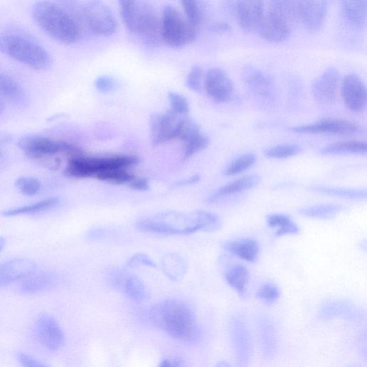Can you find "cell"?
Instances as JSON below:
<instances>
[{"instance_id": "9a60e30c", "label": "cell", "mask_w": 367, "mask_h": 367, "mask_svg": "<svg viewBox=\"0 0 367 367\" xmlns=\"http://www.w3.org/2000/svg\"><path fill=\"white\" fill-rule=\"evenodd\" d=\"M342 98L350 111L363 112L367 101L366 87L363 80L356 75L346 76L340 87Z\"/></svg>"}, {"instance_id": "7dc6e473", "label": "cell", "mask_w": 367, "mask_h": 367, "mask_svg": "<svg viewBox=\"0 0 367 367\" xmlns=\"http://www.w3.org/2000/svg\"><path fill=\"white\" fill-rule=\"evenodd\" d=\"M139 265L151 268L157 267L156 264L151 259V258L144 253H136L134 255L127 263V266L129 267H134Z\"/></svg>"}, {"instance_id": "f5cc1de1", "label": "cell", "mask_w": 367, "mask_h": 367, "mask_svg": "<svg viewBox=\"0 0 367 367\" xmlns=\"http://www.w3.org/2000/svg\"><path fill=\"white\" fill-rule=\"evenodd\" d=\"M200 180V176L199 174L193 175L186 179L179 181L175 184L176 187H186L198 183Z\"/></svg>"}, {"instance_id": "8992f818", "label": "cell", "mask_w": 367, "mask_h": 367, "mask_svg": "<svg viewBox=\"0 0 367 367\" xmlns=\"http://www.w3.org/2000/svg\"><path fill=\"white\" fill-rule=\"evenodd\" d=\"M160 20L162 43L169 48L186 47L198 38L200 28L191 23L186 15L172 5L165 7Z\"/></svg>"}, {"instance_id": "7a4b0ae2", "label": "cell", "mask_w": 367, "mask_h": 367, "mask_svg": "<svg viewBox=\"0 0 367 367\" xmlns=\"http://www.w3.org/2000/svg\"><path fill=\"white\" fill-rule=\"evenodd\" d=\"M221 226V219L218 215L204 210L164 212L142 218L136 223V228L140 232L165 236L212 233Z\"/></svg>"}, {"instance_id": "277c9868", "label": "cell", "mask_w": 367, "mask_h": 367, "mask_svg": "<svg viewBox=\"0 0 367 367\" xmlns=\"http://www.w3.org/2000/svg\"><path fill=\"white\" fill-rule=\"evenodd\" d=\"M300 23L299 0H269L258 34L270 44H282L290 39Z\"/></svg>"}, {"instance_id": "9c48e42d", "label": "cell", "mask_w": 367, "mask_h": 367, "mask_svg": "<svg viewBox=\"0 0 367 367\" xmlns=\"http://www.w3.org/2000/svg\"><path fill=\"white\" fill-rule=\"evenodd\" d=\"M66 142L41 135H27L18 141V148L28 158L43 162L63 153Z\"/></svg>"}, {"instance_id": "8d00e7d4", "label": "cell", "mask_w": 367, "mask_h": 367, "mask_svg": "<svg viewBox=\"0 0 367 367\" xmlns=\"http://www.w3.org/2000/svg\"><path fill=\"white\" fill-rule=\"evenodd\" d=\"M210 141L207 136L201 131L192 136L186 142H184V156L190 158L197 153L205 150Z\"/></svg>"}, {"instance_id": "4dcf8cb0", "label": "cell", "mask_w": 367, "mask_h": 367, "mask_svg": "<svg viewBox=\"0 0 367 367\" xmlns=\"http://www.w3.org/2000/svg\"><path fill=\"white\" fill-rule=\"evenodd\" d=\"M59 204V199L50 198L30 205L9 209L2 212L5 217H15L19 215L35 214L49 211Z\"/></svg>"}, {"instance_id": "681fc988", "label": "cell", "mask_w": 367, "mask_h": 367, "mask_svg": "<svg viewBox=\"0 0 367 367\" xmlns=\"http://www.w3.org/2000/svg\"><path fill=\"white\" fill-rule=\"evenodd\" d=\"M17 359L19 363L23 366H46L47 364L44 363L32 357L31 356L26 354L22 352H18L16 355Z\"/></svg>"}, {"instance_id": "11a10c76", "label": "cell", "mask_w": 367, "mask_h": 367, "mask_svg": "<svg viewBox=\"0 0 367 367\" xmlns=\"http://www.w3.org/2000/svg\"><path fill=\"white\" fill-rule=\"evenodd\" d=\"M5 103L2 98H0V115L3 114L5 110Z\"/></svg>"}, {"instance_id": "9f6ffc18", "label": "cell", "mask_w": 367, "mask_h": 367, "mask_svg": "<svg viewBox=\"0 0 367 367\" xmlns=\"http://www.w3.org/2000/svg\"><path fill=\"white\" fill-rule=\"evenodd\" d=\"M6 244V240L3 237H0V252L3 250Z\"/></svg>"}, {"instance_id": "52a82bcc", "label": "cell", "mask_w": 367, "mask_h": 367, "mask_svg": "<svg viewBox=\"0 0 367 367\" xmlns=\"http://www.w3.org/2000/svg\"><path fill=\"white\" fill-rule=\"evenodd\" d=\"M130 32L136 34L146 46L157 48L163 44L161 20L148 0H137Z\"/></svg>"}, {"instance_id": "d6a6232c", "label": "cell", "mask_w": 367, "mask_h": 367, "mask_svg": "<svg viewBox=\"0 0 367 367\" xmlns=\"http://www.w3.org/2000/svg\"><path fill=\"white\" fill-rule=\"evenodd\" d=\"M345 209V207L341 205L323 204L302 208L300 213L310 218L330 219L337 217Z\"/></svg>"}, {"instance_id": "e575fe53", "label": "cell", "mask_w": 367, "mask_h": 367, "mask_svg": "<svg viewBox=\"0 0 367 367\" xmlns=\"http://www.w3.org/2000/svg\"><path fill=\"white\" fill-rule=\"evenodd\" d=\"M312 190L320 194L341 198L348 200H365L367 196L366 190L331 188V187H314Z\"/></svg>"}, {"instance_id": "44dd1931", "label": "cell", "mask_w": 367, "mask_h": 367, "mask_svg": "<svg viewBox=\"0 0 367 367\" xmlns=\"http://www.w3.org/2000/svg\"><path fill=\"white\" fill-rule=\"evenodd\" d=\"M35 269V264L27 259H15L0 264V287L24 279Z\"/></svg>"}, {"instance_id": "816d5d0a", "label": "cell", "mask_w": 367, "mask_h": 367, "mask_svg": "<svg viewBox=\"0 0 367 367\" xmlns=\"http://www.w3.org/2000/svg\"><path fill=\"white\" fill-rule=\"evenodd\" d=\"M184 361L180 358H166L162 359L159 366L160 367H172V366H182L185 365Z\"/></svg>"}, {"instance_id": "f1b7e54d", "label": "cell", "mask_w": 367, "mask_h": 367, "mask_svg": "<svg viewBox=\"0 0 367 367\" xmlns=\"http://www.w3.org/2000/svg\"><path fill=\"white\" fill-rule=\"evenodd\" d=\"M162 268L165 275L174 281L181 280L188 271L186 260L175 253L168 254L163 258Z\"/></svg>"}, {"instance_id": "db71d44e", "label": "cell", "mask_w": 367, "mask_h": 367, "mask_svg": "<svg viewBox=\"0 0 367 367\" xmlns=\"http://www.w3.org/2000/svg\"><path fill=\"white\" fill-rule=\"evenodd\" d=\"M10 139H11L9 136L4 134H0V146L7 143L10 141Z\"/></svg>"}, {"instance_id": "7402d4cb", "label": "cell", "mask_w": 367, "mask_h": 367, "mask_svg": "<svg viewBox=\"0 0 367 367\" xmlns=\"http://www.w3.org/2000/svg\"><path fill=\"white\" fill-rule=\"evenodd\" d=\"M0 98L18 107H24L27 96L21 84L10 73L0 70Z\"/></svg>"}, {"instance_id": "6da1fadb", "label": "cell", "mask_w": 367, "mask_h": 367, "mask_svg": "<svg viewBox=\"0 0 367 367\" xmlns=\"http://www.w3.org/2000/svg\"><path fill=\"white\" fill-rule=\"evenodd\" d=\"M56 49L8 0H0V60L35 72H48L55 65Z\"/></svg>"}, {"instance_id": "7c38bea8", "label": "cell", "mask_w": 367, "mask_h": 367, "mask_svg": "<svg viewBox=\"0 0 367 367\" xmlns=\"http://www.w3.org/2000/svg\"><path fill=\"white\" fill-rule=\"evenodd\" d=\"M34 333L37 340L49 351H58L65 344V337L61 326L49 315L44 314L36 321Z\"/></svg>"}, {"instance_id": "83f0119b", "label": "cell", "mask_w": 367, "mask_h": 367, "mask_svg": "<svg viewBox=\"0 0 367 367\" xmlns=\"http://www.w3.org/2000/svg\"><path fill=\"white\" fill-rule=\"evenodd\" d=\"M323 155H366L367 154V144L359 141H349L332 143L321 150Z\"/></svg>"}, {"instance_id": "ba28073f", "label": "cell", "mask_w": 367, "mask_h": 367, "mask_svg": "<svg viewBox=\"0 0 367 367\" xmlns=\"http://www.w3.org/2000/svg\"><path fill=\"white\" fill-rule=\"evenodd\" d=\"M86 22L91 34L109 37L116 33L117 20L102 0H87L84 4Z\"/></svg>"}, {"instance_id": "f546056e", "label": "cell", "mask_w": 367, "mask_h": 367, "mask_svg": "<svg viewBox=\"0 0 367 367\" xmlns=\"http://www.w3.org/2000/svg\"><path fill=\"white\" fill-rule=\"evenodd\" d=\"M267 225L271 228L276 229V237L285 235H297L300 232V227L288 215L283 214H271L266 217Z\"/></svg>"}, {"instance_id": "4316f807", "label": "cell", "mask_w": 367, "mask_h": 367, "mask_svg": "<svg viewBox=\"0 0 367 367\" xmlns=\"http://www.w3.org/2000/svg\"><path fill=\"white\" fill-rule=\"evenodd\" d=\"M257 323L263 354L266 358L271 359L275 356L278 347L274 326L266 317H260Z\"/></svg>"}, {"instance_id": "ac0fdd59", "label": "cell", "mask_w": 367, "mask_h": 367, "mask_svg": "<svg viewBox=\"0 0 367 367\" xmlns=\"http://www.w3.org/2000/svg\"><path fill=\"white\" fill-rule=\"evenodd\" d=\"M289 129L297 134L350 135L358 133L359 127L356 123L347 120H327Z\"/></svg>"}, {"instance_id": "c3c4849f", "label": "cell", "mask_w": 367, "mask_h": 367, "mask_svg": "<svg viewBox=\"0 0 367 367\" xmlns=\"http://www.w3.org/2000/svg\"><path fill=\"white\" fill-rule=\"evenodd\" d=\"M129 187L134 191L145 192L150 188V182L148 178H134L129 184Z\"/></svg>"}, {"instance_id": "f907efd6", "label": "cell", "mask_w": 367, "mask_h": 367, "mask_svg": "<svg viewBox=\"0 0 367 367\" xmlns=\"http://www.w3.org/2000/svg\"><path fill=\"white\" fill-rule=\"evenodd\" d=\"M210 31L218 34H226L231 33L232 26L227 22L217 21L212 23L209 27Z\"/></svg>"}, {"instance_id": "cb8c5ba5", "label": "cell", "mask_w": 367, "mask_h": 367, "mask_svg": "<svg viewBox=\"0 0 367 367\" xmlns=\"http://www.w3.org/2000/svg\"><path fill=\"white\" fill-rule=\"evenodd\" d=\"M261 181V177L257 174H250L240 177L225 186L219 188L207 199L209 203H215L220 199L243 193L254 188Z\"/></svg>"}, {"instance_id": "74e56055", "label": "cell", "mask_w": 367, "mask_h": 367, "mask_svg": "<svg viewBox=\"0 0 367 367\" xmlns=\"http://www.w3.org/2000/svg\"><path fill=\"white\" fill-rule=\"evenodd\" d=\"M302 150L301 146L297 144H281L267 150L265 155L269 159H286L298 155Z\"/></svg>"}, {"instance_id": "1f68e13d", "label": "cell", "mask_w": 367, "mask_h": 367, "mask_svg": "<svg viewBox=\"0 0 367 367\" xmlns=\"http://www.w3.org/2000/svg\"><path fill=\"white\" fill-rule=\"evenodd\" d=\"M225 278L228 285L236 290L240 297H245L246 285L250 279V273L245 266L236 265L232 267L226 272Z\"/></svg>"}, {"instance_id": "30bf717a", "label": "cell", "mask_w": 367, "mask_h": 367, "mask_svg": "<svg viewBox=\"0 0 367 367\" xmlns=\"http://www.w3.org/2000/svg\"><path fill=\"white\" fill-rule=\"evenodd\" d=\"M234 15L240 28L246 33H258L264 19V0H236Z\"/></svg>"}, {"instance_id": "d4e9b609", "label": "cell", "mask_w": 367, "mask_h": 367, "mask_svg": "<svg viewBox=\"0 0 367 367\" xmlns=\"http://www.w3.org/2000/svg\"><path fill=\"white\" fill-rule=\"evenodd\" d=\"M56 274L51 271H34L24 278L20 285L22 292L34 295L53 288L57 283Z\"/></svg>"}, {"instance_id": "484cf974", "label": "cell", "mask_w": 367, "mask_h": 367, "mask_svg": "<svg viewBox=\"0 0 367 367\" xmlns=\"http://www.w3.org/2000/svg\"><path fill=\"white\" fill-rule=\"evenodd\" d=\"M224 248L239 259L250 263L259 259L260 246L258 242L252 238H243L228 242Z\"/></svg>"}, {"instance_id": "e0dca14e", "label": "cell", "mask_w": 367, "mask_h": 367, "mask_svg": "<svg viewBox=\"0 0 367 367\" xmlns=\"http://www.w3.org/2000/svg\"><path fill=\"white\" fill-rule=\"evenodd\" d=\"M110 282L130 300L143 302L148 299V291L143 281L136 275L122 270H113L109 274Z\"/></svg>"}, {"instance_id": "2e32d148", "label": "cell", "mask_w": 367, "mask_h": 367, "mask_svg": "<svg viewBox=\"0 0 367 367\" xmlns=\"http://www.w3.org/2000/svg\"><path fill=\"white\" fill-rule=\"evenodd\" d=\"M242 78L245 86L254 96L263 99L273 98L275 84L269 73L258 67L246 65L243 69Z\"/></svg>"}, {"instance_id": "f6af8a7d", "label": "cell", "mask_w": 367, "mask_h": 367, "mask_svg": "<svg viewBox=\"0 0 367 367\" xmlns=\"http://www.w3.org/2000/svg\"><path fill=\"white\" fill-rule=\"evenodd\" d=\"M117 1L120 5L121 16L123 22L127 30H129L137 0H117Z\"/></svg>"}, {"instance_id": "7bdbcfd3", "label": "cell", "mask_w": 367, "mask_h": 367, "mask_svg": "<svg viewBox=\"0 0 367 367\" xmlns=\"http://www.w3.org/2000/svg\"><path fill=\"white\" fill-rule=\"evenodd\" d=\"M205 72L198 65L193 66L190 70L186 84L188 88L195 92L200 93L204 90Z\"/></svg>"}, {"instance_id": "60d3db41", "label": "cell", "mask_w": 367, "mask_h": 367, "mask_svg": "<svg viewBox=\"0 0 367 367\" xmlns=\"http://www.w3.org/2000/svg\"><path fill=\"white\" fill-rule=\"evenodd\" d=\"M16 188L24 195L33 196L41 189V183L32 176H21L15 181Z\"/></svg>"}, {"instance_id": "f35d334b", "label": "cell", "mask_w": 367, "mask_h": 367, "mask_svg": "<svg viewBox=\"0 0 367 367\" xmlns=\"http://www.w3.org/2000/svg\"><path fill=\"white\" fill-rule=\"evenodd\" d=\"M257 157L254 154H245L234 160L225 169L226 176H235L247 171L256 162Z\"/></svg>"}, {"instance_id": "836d02e7", "label": "cell", "mask_w": 367, "mask_h": 367, "mask_svg": "<svg viewBox=\"0 0 367 367\" xmlns=\"http://www.w3.org/2000/svg\"><path fill=\"white\" fill-rule=\"evenodd\" d=\"M353 312V307L349 303L341 301L331 302L323 306L320 310V317L322 320L328 321L350 317Z\"/></svg>"}, {"instance_id": "bcb514c9", "label": "cell", "mask_w": 367, "mask_h": 367, "mask_svg": "<svg viewBox=\"0 0 367 367\" xmlns=\"http://www.w3.org/2000/svg\"><path fill=\"white\" fill-rule=\"evenodd\" d=\"M96 89L102 94L112 92L117 88L116 80L108 76H101L95 81Z\"/></svg>"}, {"instance_id": "6f0895ef", "label": "cell", "mask_w": 367, "mask_h": 367, "mask_svg": "<svg viewBox=\"0 0 367 367\" xmlns=\"http://www.w3.org/2000/svg\"><path fill=\"white\" fill-rule=\"evenodd\" d=\"M0 157H1V152H0Z\"/></svg>"}, {"instance_id": "603a6c76", "label": "cell", "mask_w": 367, "mask_h": 367, "mask_svg": "<svg viewBox=\"0 0 367 367\" xmlns=\"http://www.w3.org/2000/svg\"><path fill=\"white\" fill-rule=\"evenodd\" d=\"M341 12L345 22L354 30H362L367 20V0H342Z\"/></svg>"}, {"instance_id": "5b68a950", "label": "cell", "mask_w": 367, "mask_h": 367, "mask_svg": "<svg viewBox=\"0 0 367 367\" xmlns=\"http://www.w3.org/2000/svg\"><path fill=\"white\" fill-rule=\"evenodd\" d=\"M139 162V157L134 155L89 157L82 154L70 158L65 174L77 179L96 178L103 172L115 169H129Z\"/></svg>"}, {"instance_id": "ffe728a7", "label": "cell", "mask_w": 367, "mask_h": 367, "mask_svg": "<svg viewBox=\"0 0 367 367\" xmlns=\"http://www.w3.org/2000/svg\"><path fill=\"white\" fill-rule=\"evenodd\" d=\"M233 347L240 366L247 364L252 352V342L247 326L243 318L234 316L231 321Z\"/></svg>"}, {"instance_id": "ab89813d", "label": "cell", "mask_w": 367, "mask_h": 367, "mask_svg": "<svg viewBox=\"0 0 367 367\" xmlns=\"http://www.w3.org/2000/svg\"><path fill=\"white\" fill-rule=\"evenodd\" d=\"M179 2L188 21L200 28L202 11L198 0H179Z\"/></svg>"}, {"instance_id": "5bb4252c", "label": "cell", "mask_w": 367, "mask_h": 367, "mask_svg": "<svg viewBox=\"0 0 367 367\" xmlns=\"http://www.w3.org/2000/svg\"><path fill=\"white\" fill-rule=\"evenodd\" d=\"M340 78L336 67L325 70L312 84L311 92L315 100L322 105L333 103L340 89Z\"/></svg>"}, {"instance_id": "d6986e66", "label": "cell", "mask_w": 367, "mask_h": 367, "mask_svg": "<svg viewBox=\"0 0 367 367\" xmlns=\"http://www.w3.org/2000/svg\"><path fill=\"white\" fill-rule=\"evenodd\" d=\"M301 23L306 30L316 34L322 29L327 15V0H299Z\"/></svg>"}, {"instance_id": "3957f363", "label": "cell", "mask_w": 367, "mask_h": 367, "mask_svg": "<svg viewBox=\"0 0 367 367\" xmlns=\"http://www.w3.org/2000/svg\"><path fill=\"white\" fill-rule=\"evenodd\" d=\"M150 318L154 326L178 341L193 343L200 337L196 316L185 302L175 299L163 300L152 308Z\"/></svg>"}, {"instance_id": "4fadbf2b", "label": "cell", "mask_w": 367, "mask_h": 367, "mask_svg": "<svg viewBox=\"0 0 367 367\" xmlns=\"http://www.w3.org/2000/svg\"><path fill=\"white\" fill-rule=\"evenodd\" d=\"M183 116L173 113L169 110L163 114L152 116L150 124L153 143L159 145L176 139Z\"/></svg>"}, {"instance_id": "b9f144b4", "label": "cell", "mask_w": 367, "mask_h": 367, "mask_svg": "<svg viewBox=\"0 0 367 367\" xmlns=\"http://www.w3.org/2000/svg\"><path fill=\"white\" fill-rule=\"evenodd\" d=\"M280 295L278 287L271 282L264 283L256 292V297L268 305L274 304L279 299Z\"/></svg>"}, {"instance_id": "8fae6325", "label": "cell", "mask_w": 367, "mask_h": 367, "mask_svg": "<svg viewBox=\"0 0 367 367\" xmlns=\"http://www.w3.org/2000/svg\"><path fill=\"white\" fill-rule=\"evenodd\" d=\"M204 90L207 96L218 104L229 103L235 96L233 82L221 68H211L205 72Z\"/></svg>"}, {"instance_id": "d590c367", "label": "cell", "mask_w": 367, "mask_h": 367, "mask_svg": "<svg viewBox=\"0 0 367 367\" xmlns=\"http://www.w3.org/2000/svg\"><path fill=\"white\" fill-rule=\"evenodd\" d=\"M129 169H115L98 174L96 179L114 184V185H126L129 184L136 176Z\"/></svg>"}, {"instance_id": "ee69618b", "label": "cell", "mask_w": 367, "mask_h": 367, "mask_svg": "<svg viewBox=\"0 0 367 367\" xmlns=\"http://www.w3.org/2000/svg\"><path fill=\"white\" fill-rule=\"evenodd\" d=\"M168 97L171 106L169 111L179 115H188L191 108L185 96L176 92H170Z\"/></svg>"}]
</instances>
